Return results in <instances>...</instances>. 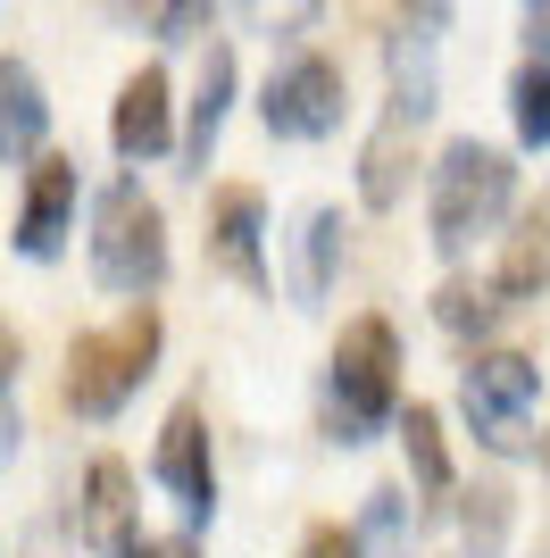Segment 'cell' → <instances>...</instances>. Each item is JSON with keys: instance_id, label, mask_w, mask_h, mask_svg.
Returning a JSON list of instances; mask_svg holds the SVG:
<instances>
[{"instance_id": "cell-18", "label": "cell", "mask_w": 550, "mask_h": 558, "mask_svg": "<svg viewBox=\"0 0 550 558\" xmlns=\"http://www.w3.org/2000/svg\"><path fill=\"white\" fill-rule=\"evenodd\" d=\"M334 258H343V217L309 209V226H300V292H309V301L334 283Z\"/></svg>"}, {"instance_id": "cell-1", "label": "cell", "mask_w": 550, "mask_h": 558, "mask_svg": "<svg viewBox=\"0 0 550 558\" xmlns=\"http://www.w3.org/2000/svg\"><path fill=\"white\" fill-rule=\"evenodd\" d=\"M159 342H167V326H159V308H151V301H134L117 326L75 333V342H68V384H59V400H68L75 417H117V409L142 392V375L159 367Z\"/></svg>"}, {"instance_id": "cell-3", "label": "cell", "mask_w": 550, "mask_h": 558, "mask_svg": "<svg viewBox=\"0 0 550 558\" xmlns=\"http://www.w3.org/2000/svg\"><path fill=\"white\" fill-rule=\"evenodd\" d=\"M92 276L109 292H125V301H151L167 283V217L134 175H117L100 192V209H92Z\"/></svg>"}, {"instance_id": "cell-2", "label": "cell", "mask_w": 550, "mask_h": 558, "mask_svg": "<svg viewBox=\"0 0 550 558\" xmlns=\"http://www.w3.org/2000/svg\"><path fill=\"white\" fill-rule=\"evenodd\" d=\"M334 434L343 442H367L375 425L400 417V333H392V317H350L343 333H334Z\"/></svg>"}, {"instance_id": "cell-15", "label": "cell", "mask_w": 550, "mask_h": 558, "mask_svg": "<svg viewBox=\"0 0 550 558\" xmlns=\"http://www.w3.org/2000/svg\"><path fill=\"white\" fill-rule=\"evenodd\" d=\"M226 100H234V50H226V43H208V59H201V93H192V125H183V159H192V167H208V150H217Z\"/></svg>"}, {"instance_id": "cell-10", "label": "cell", "mask_w": 550, "mask_h": 558, "mask_svg": "<svg viewBox=\"0 0 550 558\" xmlns=\"http://www.w3.org/2000/svg\"><path fill=\"white\" fill-rule=\"evenodd\" d=\"M109 142L117 159H159L167 142H176V84H167V68H134L125 84H117V109H109Z\"/></svg>"}, {"instance_id": "cell-16", "label": "cell", "mask_w": 550, "mask_h": 558, "mask_svg": "<svg viewBox=\"0 0 550 558\" xmlns=\"http://www.w3.org/2000/svg\"><path fill=\"white\" fill-rule=\"evenodd\" d=\"M400 450H409L417 492H451V442H442V417L426 409V400H409V409H400Z\"/></svg>"}, {"instance_id": "cell-7", "label": "cell", "mask_w": 550, "mask_h": 558, "mask_svg": "<svg viewBox=\"0 0 550 558\" xmlns=\"http://www.w3.org/2000/svg\"><path fill=\"white\" fill-rule=\"evenodd\" d=\"M151 475L167 484V500H176V509L192 517V525H201V517L217 509V450H208V417H201V400L167 409L159 450H151Z\"/></svg>"}, {"instance_id": "cell-6", "label": "cell", "mask_w": 550, "mask_h": 558, "mask_svg": "<svg viewBox=\"0 0 550 558\" xmlns=\"http://www.w3.org/2000/svg\"><path fill=\"white\" fill-rule=\"evenodd\" d=\"M343 109H350V84H343V59H325V50H300L292 68L267 84V100H259V117H267L275 142L343 134Z\"/></svg>"}, {"instance_id": "cell-26", "label": "cell", "mask_w": 550, "mask_h": 558, "mask_svg": "<svg viewBox=\"0 0 550 558\" xmlns=\"http://www.w3.org/2000/svg\"><path fill=\"white\" fill-rule=\"evenodd\" d=\"M17 384V333H9V317H0V392Z\"/></svg>"}, {"instance_id": "cell-9", "label": "cell", "mask_w": 550, "mask_h": 558, "mask_svg": "<svg viewBox=\"0 0 550 558\" xmlns=\"http://www.w3.org/2000/svg\"><path fill=\"white\" fill-rule=\"evenodd\" d=\"M259 233H267V201H259V184H217V192H208V258H217L234 283L267 292Z\"/></svg>"}, {"instance_id": "cell-14", "label": "cell", "mask_w": 550, "mask_h": 558, "mask_svg": "<svg viewBox=\"0 0 550 558\" xmlns=\"http://www.w3.org/2000/svg\"><path fill=\"white\" fill-rule=\"evenodd\" d=\"M409 175H417V142H409V125L392 117L359 150V201L367 209H400V201H409Z\"/></svg>"}, {"instance_id": "cell-23", "label": "cell", "mask_w": 550, "mask_h": 558, "mask_svg": "<svg viewBox=\"0 0 550 558\" xmlns=\"http://www.w3.org/2000/svg\"><path fill=\"white\" fill-rule=\"evenodd\" d=\"M109 558H201V542H192V534H134L125 550H109Z\"/></svg>"}, {"instance_id": "cell-28", "label": "cell", "mask_w": 550, "mask_h": 558, "mask_svg": "<svg viewBox=\"0 0 550 558\" xmlns=\"http://www.w3.org/2000/svg\"><path fill=\"white\" fill-rule=\"evenodd\" d=\"M542 466H550V434H542Z\"/></svg>"}, {"instance_id": "cell-12", "label": "cell", "mask_w": 550, "mask_h": 558, "mask_svg": "<svg viewBox=\"0 0 550 558\" xmlns=\"http://www.w3.org/2000/svg\"><path fill=\"white\" fill-rule=\"evenodd\" d=\"M43 134H50V100H43V75L0 50V167L17 159H43Z\"/></svg>"}, {"instance_id": "cell-5", "label": "cell", "mask_w": 550, "mask_h": 558, "mask_svg": "<svg viewBox=\"0 0 550 558\" xmlns=\"http://www.w3.org/2000/svg\"><path fill=\"white\" fill-rule=\"evenodd\" d=\"M458 400H467V417H476V434L492 450H517L534 400H542V367H534L526 350H476L467 375H458Z\"/></svg>"}, {"instance_id": "cell-24", "label": "cell", "mask_w": 550, "mask_h": 558, "mask_svg": "<svg viewBox=\"0 0 550 558\" xmlns=\"http://www.w3.org/2000/svg\"><path fill=\"white\" fill-rule=\"evenodd\" d=\"M442 25H451V0H400V34H417V43H434Z\"/></svg>"}, {"instance_id": "cell-4", "label": "cell", "mask_w": 550, "mask_h": 558, "mask_svg": "<svg viewBox=\"0 0 550 558\" xmlns=\"http://www.w3.org/2000/svg\"><path fill=\"white\" fill-rule=\"evenodd\" d=\"M517 209V167L492 142H451L434 159V251H467L476 233H492Z\"/></svg>"}, {"instance_id": "cell-13", "label": "cell", "mask_w": 550, "mask_h": 558, "mask_svg": "<svg viewBox=\"0 0 550 558\" xmlns=\"http://www.w3.org/2000/svg\"><path fill=\"white\" fill-rule=\"evenodd\" d=\"M550 292V217H517V233H501V258H492V301L517 308V301H542Z\"/></svg>"}, {"instance_id": "cell-22", "label": "cell", "mask_w": 550, "mask_h": 558, "mask_svg": "<svg viewBox=\"0 0 550 558\" xmlns=\"http://www.w3.org/2000/svg\"><path fill=\"white\" fill-rule=\"evenodd\" d=\"M300 558H367V534H359V525H334V517H325V525H309Z\"/></svg>"}, {"instance_id": "cell-17", "label": "cell", "mask_w": 550, "mask_h": 558, "mask_svg": "<svg viewBox=\"0 0 550 558\" xmlns=\"http://www.w3.org/2000/svg\"><path fill=\"white\" fill-rule=\"evenodd\" d=\"M509 125H517L526 150L550 142V59H526V68L509 75Z\"/></svg>"}, {"instance_id": "cell-25", "label": "cell", "mask_w": 550, "mask_h": 558, "mask_svg": "<svg viewBox=\"0 0 550 558\" xmlns=\"http://www.w3.org/2000/svg\"><path fill=\"white\" fill-rule=\"evenodd\" d=\"M526 43L534 59H550V0H526Z\"/></svg>"}, {"instance_id": "cell-27", "label": "cell", "mask_w": 550, "mask_h": 558, "mask_svg": "<svg viewBox=\"0 0 550 558\" xmlns=\"http://www.w3.org/2000/svg\"><path fill=\"white\" fill-rule=\"evenodd\" d=\"M9 450H17V417H9V392H0V466H9Z\"/></svg>"}, {"instance_id": "cell-21", "label": "cell", "mask_w": 550, "mask_h": 558, "mask_svg": "<svg viewBox=\"0 0 550 558\" xmlns=\"http://www.w3.org/2000/svg\"><path fill=\"white\" fill-rule=\"evenodd\" d=\"M159 43H208V0H159Z\"/></svg>"}, {"instance_id": "cell-11", "label": "cell", "mask_w": 550, "mask_h": 558, "mask_svg": "<svg viewBox=\"0 0 550 558\" xmlns=\"http://www.w3.org/2000/svg\"><path fill=\"white\" fill-rule=\"evenodd\" d=\"M75 534H84L92 550H125V542H134V466H125V459H92L84 466Z\"/></svg>"}, {"instance_id": "cell-19", "label": "cell", "mask_w": 550, "mask_h": 558, "mask_svg": "<svg viewBox=\"0 0 550 558\" xmlns=\"http://www.w3.org/2000/svg\"><path fill=\"white\" fill-rule=\"evenodd\" d=\"M458 534H467V550H476V558L501 550V534H509V484H476V492H467V500H458Z\"/></svg>"}, {"instance_id": "cell-8", "label": "cell", "mask_w": 550, "mask_h": 558, "mask_svg": "<svg viewBox=\"0 0 550 558\" xmlns=\"http://www.w3.org/2000/svg\"><path fill=\"white\" fill-rule=\"evenodd\" d=\"M75 192H84V175L59 150H43L25 167V201H17V251L25 258H59V242L75 233Z\"/></svg>"}, {"instance_id": "cell-20", "label": "cell", "mask_w": 550, "mask_h": 558, "mask_svg": "<svg viewBox=\"0 0 550 558\" xmlns=\"http://www.w3.org/2000/svg\"><path fill=\"white\" fill-rule=\"evenodd\" d=\"M492 317H501V301H492V283H442L434 292V326L442 333H492Z\"/></svg>"}]
</instances>
